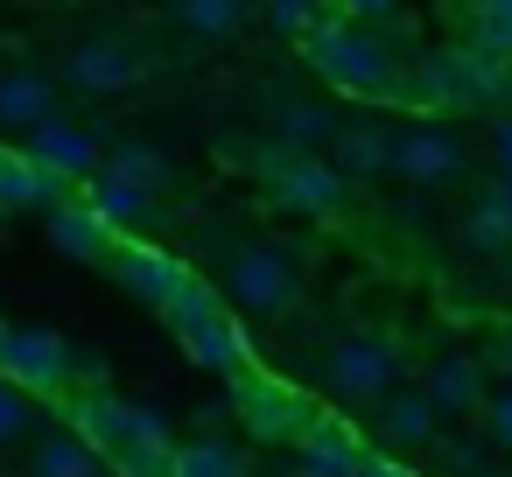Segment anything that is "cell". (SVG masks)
Returning <instances> with one entry per match:
<instances>
[{
	"label": "cell",
	"mask_w": 512,
	"mask_h": 477,
	"mask_svg": "<svg viewBox=\"0 0 512 477\" xmlns=\"http://www.w3.org/2000/svg\"><path fill=\"white\" fill-rule=\"evenodd\" d=\"M211 316H225V288H211L204 274H190L169 302H162V323L176 330V337H190V330H204Z\"/></svg>",
	"instance_id": "obj_23"
},
{
	"label": "cell",
	"mask_w": 512,
	"mask_h": 477,
	"mask_svg": "<svg viewBox=\"0 0 512 477\" xmlns=\"http://www.w3.org/2000/svg\"><path fill=\"white\" fill-rule=\"evenodd\" d=\"M169 15H176V29H190L197 43H225V36H239V22H246V0H169Z\"/></svg>",
	"instance_id": "obj_21"
},
{
	"label": "cell",
	"mask_w": 512,
	"mask_h": 477,
	"mask_svg": "<svg viewBox=\"0 0 512 477\" xmlns=\"http://www.w3.org/2000/svg\"><path fill=\"white\" fill-rule=\"evenodd\" d=\"M435 428H442V414H435V400L421 386H393L379 400V435L393 449H421V442H435Z\"/></svg>",
	"instance_id": "obj_15"
},
{
	"label": "cell",
	"mask_w": 512,
	"mask_h": 477,
	"mask_svg": "<svg viewBox=\"0 0 512 477\" xmlns=\"http://www.w3.org/2000/svg\"><path fill=\"white\" fill-rule=\"evenodd\" d=\"M484 428H491V449H512V393H491Z\"/></svg>",
	"instance_id": "obj_31"
},
{
	"label": "cell",
	"mask_w": 512,
	"mask_h": 477,
	"mask_svg": "<svg viewBox=\"0 0 512 477\" xmlns=\"http://www.w3.org/2000/svg\"><path fill=\"white\" fill-rule=\"evenodd\" d=\"M323 15H316V0H267V29H281V36H309Z\"/></svg>",
	"instance_id": "obj_29"
},
{
	"label": "cell",
	"mask_w": 512,
	"mask_h": 477,
	"mask_svg": "<svg viewBox=\"0 0 512 477\" xmlns=\"http://www.w3.org/2000/svg\"><path fill=\"white\" fill-rule=\"evenodd\" d=\"M442 470L449 477H477L484 470V442H442Z\"/></svg>",
	"instance_id": "obj_30"
},
{
	"label": "cell",
	"mask_w": 512,
	"mask_h": 477,
	"mask_svg": "<svg viewBox=\"0 0 512 477\" xmlns=\"http://www.w3.org/2000/svg\"><path fill=\"white\" fill-rule=\"evenodd\" d=\"M260 176L274 190L281 211H302V218H330L344 204V169L323 162V155H295V148H260Z\"/></svg>",
	"instance_id": "obj_5"
},
{
	"label": "cell",
	"mask_w": 512,
	"mask_h": 477,
	"mask_svg": "<svg viewBox=\"0 0 512 477\" xmlns=\"http://www.w3.org/2000/svg\"><path fill=\"white\" fill-rule=\"evenodd\" d=\"M50 246L57 253H71V260H113V225L99 218V204L92 197H64V204H50Z\"/></svg>",
	"instance_id": "obj_13"
},
{
	"label": "cell",
	"mask_w": 512,
	"mask_h": 477,
	"mask_svg": "<svg viewBox=\"0 0 512 477\" xmlns=\"http://www.w3.org/2000/svg\"><path fill=\"white\" fill-rule=\"evenodd\" d=\"M92 204H99V218L120 232V225H141L148 211H155V197L141 190V183H127V176H113V169H99L92 176Z\"/></svg>",
	"instance_id": "obj_24"
},
{
	"label": "cell",
	"mask_w": 512,
	"mask_h": 477,
	"mask_svg": "<svg viewBox=\"0 0 512 477\" xmlns=\"http://www.w3.org/2000/svg\"><path fill=\"white\" fill-rule=\"evenodd\" d=\"M183 351H190L204 372H218V379H239V372L253 365V351H246V330L232 323V309H225V316H211L204 330H190V337H183Z\"/></svg>",
	"instance_id": "obj_17"
},
{
	"label": "cell",
	"mask_w": 512,
	"mask_h": 477,
	"mask_svg": "<svg viewBox=\"0 0 512 477\" xmlns=\"http://www.w3.org/2000/svg\"><path fill=\"white\" fill-rule=\"evenodd\" d=\"M421 393L435 400V414H470V407L484 400V372H477L470 358H435L428 379H421Z\"/></svg>",
	"instance_id": "obj_18"
},
{
	"label": "cell",
	"mask_w": 512,
	"mask_h": 477,
	"mask_svg": "<svg viewBox=\"0 0 512 477\" xmlns=\"http://www.w3.org/2000/svg\"><path fill=\"white\" fill-rule=\"evenodd\" d=\"M323 386L337 393V400H351V407H379L393 386H400V358H393V344L386 337H337L330 351H323Z\"/></svg>",
	"instance_id": "obj_6"
},
{
	"label": "cell",
	"mask_w": 512,
	"mask_h": 477,
	"mask_svg": "<svg viewBox=\"0 0 512 477\" xmlns=\"http://www.w3.org/2000/svg\"><path fill=\"white\" fill-rule=\"evenodd\" d=\"M113 274H120V288H127L134 302H148V309H162V302L190 281V267H183L169 246H148V239H120V246H113Z\"/></svg>",
	"instance_id": "obj_10"
},
{
	"label": "cell",
	"mask_w": 512,
	"mask_h": 477,
	"mask_svg": "<svg viewBox=\"0 0 512 477\" xmlns=\"http://www.w3.org/2000/svg\"><path fill=\"white\" fill-rule=\"evenodd\" d=\"M169 477H246V470H239V449L232 442L197 435V442H176V470Z\"/></svg>",
	"instance_id": "obj_26"
},
{
	"label": "cell",
	"mask_w": 512,
	"mask_h": 477,
	"mask_svg": "<svg viewBox=\"0 0 512 477\" xmlns=\"http://www.w3.org/2000/svg\"><path fill=\"white\" fill-rule=\"evenodd\" d=\"M498 365H512V330H505V337H498Z\"/></svg>",
	"instance_id": "obj_34"
},
{
	"label": "cell",
	"mask_w": 512,
	"mask_h": 477,
	"mask_svg": "<svg viewBox=\"0 0 512 477\" xmlns=\"http://www.w3.org/2000/svg\"><path fill=\"white\" fill-rule=\"evenodd\" d=\"M337 8H344L351 22H386V15H393V0H337Z\"/></svg>",
	"instance_id": "obj_32"
},
{
	"label": "cell",
	"mask_w": 512,
	"mask_h": 477,
	"mask_svg": "<svg viewBox=\"0 0 512 477\" xmlns=\"http://www.w3.org/2000/svg\"><path fill=\"white\" fill-rule=\"evenodd\" d=\"M365 456H372V449L358 442V428H351L344 414H323V407H316V421H309L302 442H295V477H358Z\"/></svg>",
	"instance_id": "obj_8"
},
{
	"label": "cell",
	"mask_w": 512,
	"mask_h": 477,
	"mask_svg": "<svg viewBox=\"0 0 512 477\" xmlns=\"http://www.w3.org/2000/svg\"><path fill=\"white\" fill-rule=\"evenodd\" d=\"M505 239H512V211H505V204L470 211V225H463V246H470V253H498Z\"/></svg>",
	"instance_id": "obj_28"
},
{
	"label": "cell",
	"mask_w": 512,
	"mask_h": 477,
	"mask_svg": "<svg viewBox=\"0 0 512 477\" xmlns=\"http://www.w3.org/2000/svg\"><path fill=\"white\" fill-rule=\"evenodd\" d=\"M43 120H57V78L15 64V71H0V134H36Z\"/></svg>",
	"instance_id": "obj_12"
},
{
	"label": "cell",
	"mask_w": 512,
	"mask_h": 477,
	"mask_svg": "<svg viewBox=\"0 0 512 477\" xmlns=\"http://www.w3.org/2000/svg\"><path fill=\"white\" fill-rule=\"evenodd\" d=\"M106 169H113V176H127V183H141L148 197H162V190L176 183V162H169V148H148V141H120V148L106 155Z\"/></svg>",
	"instance_id": "obj_22"
},
{
	"label": "cell",
	"mask_w": 512,
	"mask_h": 477,
	"mask_svg": "<svg viewBox=\"0 0 512 477\" xmlns=\"http://www.w3.org/2000/svg\"><path fill=\"white\" fill-rule=\"evenodd\" d=\"M505 211H512V176H505Z\"/></svg>",
	"instance_id": "obj_35"
},
{
	"label": "cell",
	"mask_w": 512,
	"mask_h": 477,
	"mask_svg": "<svg viewBox=\"0 0 512 477\" xmlns=\"http://www.w3.org/2000/svg\"><path fill=\"white\" fill-rule=\"evenodd\" d=\"M64 414H71V435H85L106 463H113V449H120V435H127V400H113V393H64Z\"/></svg>",
	"instance_id": "obj_16"
},
{
	"label": "cell",
	"mask_w": 512,
	"mask_h": 477,
	"mask_svg": "<svg viewBox=\"0 0 512 477\" xmlns=\"http://www.w3.org/2000/svg\"><path fill=\"white\" fill-rule=\"evenodd\" d=\"M274 141L295 148V155H316V148L337 141V113H323L316 99H288V106L274 113Z\"/></svg>",
	"instance_id": "obj_19"
},
{
	"label": "cell",
	"mask_w": 512,
	"mask_h": 477,
	"mask_svg": "<svg viewBox=\"0 0 512 477\" xmlns=\"http://www.w3.org/2000/svg\"><path fill=\"white\" fill-rule=\"evenodd\" d=\"M463 169V141L442 134V127H400L386 141V176H407V183H449Z\"/></svg>",
	"instance_id": "obj_9"
},
{
	"label": "cell",
	"mask_w": 512,
	"mask_h": 477,
	"mask_svg": "<svg viewBox=\"0 0 512 477\" xmlns=\"http://www.w3.org/2000/svg\"><path fill=\"white\" fill-rule=\"evenodd\" d=\"M141 71L148 64L120 36H85L64 50V85H78V92H127V85H141Z\"/></svg>",
	"instance_id": "obj_7"
},
{
	"label": "cell",
	"mask_w": 512,
	"mask_h": 477,
	"mask_svg": "<svg viewBox=\"0 0 512 477\" xmlns=\"http://www.w3.org/2000/svg\"><path fill=\"white\" fill-rule=\"evenodd\" d=\"M358 477H421V470H407L400 456H365V463H358Z\"/></svg>",
	"instance_id": "obj_33"
},
{
	"label": "cell",
	"mask_w": 512,
	"mask_h": 477,
	"mask_svg": "<svg viewBox=\"0 0 512 477\" xmlns=\"http://www.w3.org/2000/svg\"><path fill=\"white\" fill-rule=\"evenodd\" d=\"M232 407H239L246 435H260V442H302V428L316 421V400H309L302 386L260 372V365H246V372L232 379Z\"/></svg>",
	"instance_id": "obj_4"
},
{
	"label": "cell",
	"mask_w": 512,
	"mask_h": 477,
	"mask_svg": "<svg viewBox=\"0 0 512 477\" xmlns=\"http://www.w3.org/2000/svg\"><path fill=\"white\" fill-rule=\"evenodd\" d=\"M99 449L85 442V435H43L36 449H29V477H99Z\"/></svg>",
	"instance_id": "obj_20"
},
{
	"label": "cell",
	"mask_w": 512,
	"mask_h": 477,
	"mask_svg": "<svg viewBox=\"0 0 512 477\" xmlns=\"http://www.w3.org/2000/svg\"><path fill=\"white\" fill-rule=\"evenodd\" d=\"M29 428H36V407H29V393H22L15 379H0V449L29 442Z\"/></svg>",
	"instance_id": "obj_27"
},
{
	"label": "cell",
	"mask_w": 512,
	"mask_h": 477,
	"mask_svg": "<svg viewBox=\"0 0 512 477\" xmlns=\"http://www.w3.org/2000/svg\"><path fill=\"white\" fill-rule=\"evenodd\" d=\"M302 43H309L316 78H323V85H337V92H351V99H400V85H407L400 57H393L365 22H351V15L316 22Z\"/></svg>",
	"instance_id": "obj_1"
},
{
	"label": "cell",
	"mask_w": 512,
	"mask_h": 477,
	"mask_svg": "<svg viewBox=\"0 0 512 477\" xmlns=\"http://www.w3.org/2000/svg\"><path fill=\"white\" fill-rule=\"evenodd\" d=\"M29 155L50 169V176H64V183H92L99 169H106V155H99V134L92 127H78V120H43L36 134H29Z\"/></svg>",
	"instance_id": "obj_11"
},
{
	"label": "cell",
	"mask_w": 512,
	"mask_h": 477,
	"mask_svg": "<svg viewBox=\"0 0 512 477\" xmlns=\"http://www.w3.org/2000/svg\"><path fill=\"white\" fill-rule=\"evenodd\" d=\"M71 183L50 176L29 148H0V211H36V204H64Z\"/></svg>",
	"instance_id": "obj_14"
},
{
	"label": "cell",
	"mask_w": 512,
	"mask_h": 477,
	"mask_svg": "<svg viewBox=\"0 0 512 477\" xmlns=\"http://www.w3.org/2000/svg\"><path fill=\"white\" fill-rule=\"evenodd\" d=\"M85 365H78V351L57 337V330H36V323H0V379H15L22 393H71V379H78Z\"/></svg>",
	"instance_id": "obj_3"
},
{
	"label": "cell",
	"mask_w": 512,
	"mask_h": 477,
	"mask_svg": "<svg viewBox=\"0 0 512 477\" xmlns=\"http://www.w3.org/2000/svg\"><path fill=\"white\" fill-rule=\"evenodd\" d=\"M386 141H393L386 127L358 120V127H337L330 148H337V169H344V176H379V169H386Z\"/></svg>",
	"instance_id": "obj_25"
},
{
	"label": "cell",
	"mask_w": 512,
	"mask_h": 477,
	"mask_svg": "<svg viewBox=\"0 0 512 477\" xmlns=\"http://www.w3.org/2000/svg\"><path fill=\"white\" fill-rule=\"evenodd\" d=\"M218 281H225V295H232L246 316H260V323H267V316H288L295 295H302L295 260H288L281 246H267V239H239V246H225Z\"/></svg>",
	"instance_id": "obj_2"
}]
</instances>
